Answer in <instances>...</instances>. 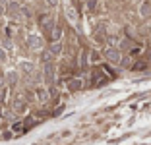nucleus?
Masks as SVG:
<instances>
[{
  "instance_id": "1",
  "label": "nucleus",
  "mask_w": 151,
  "mask_h": 145,
  "mask_svg": "<svg viewBox=\"0 0 151 145\" xmlns=\"http://www.w3.org/2000/svg\"><path fill=\"white\" fill-rule=\"evenodd\" d=\"M105 58H107L111 64H120V62H122V52H120L116 47H109V48H105Z\"/></svg>"
},
{
  "instance_id": "2",
  "label": "nucleus",
  "mask_w": 151,
  "mask_h": 145,
  "mask_svg": "<svg viewBox=\"0 0 151 145\" xmlns=\"http://www.w3.org/2000/svg\"><path fill=\"white\" fill-rule=\"evenodd\" d=\"M4 14H8L12 19H19V18H22V8H19L16 2H8V4H6Z\"/></svg>"
},
{
  "instance_id": "3",
  "label": "nucleus",
  "mask_w": 151,
  "mask_h": 145,
  "mask_svg": "<svg viewBox=\"0 0 151 145\" xmlns=\"http://www.w3.org/2000/svg\"><path fill=\"white\" fill-rule=\"evenodd\" d=\"M27 45H29L31 50H41L43 48V39L39 35H29L27 37Z\"/></svg>"
},
{
  "instance_id": "4",
  "label": "nucleus",
  "mask_w": 151,
  "mask_h": 145,
  "mask_svg": "<svg viewBox=\"0 0 151 145\" xmlns=\"http://www.w3.org/2000/svg\"><path fill=\"white\" fill-rule=\"evenodd\" d=\"M54 66H52V62H49V64H45V81L49 85L54 83Z\"/></svg>"
},
{
  "instance_id": "5",
  "label": "nucleus",
  "mask_w": 151,
  "mask_h": 145,
  "mask_svg": "<svg viewBox=\"0 0 151 145\" xmlns=\"http://www.w3.org/2000/svg\"><path fill=\"white\" fill-rule=\"evenodd\" d=\"M39 23H41V27H43L45 31H50V27L54 25V19H52V16H49V14H43L39 18Z\"/></svg>"
},
{
  "instance_id": "6",
  "label": "nucleus",
  "mask_w": 151,
  "mask_h": 145,
  "mask_svg": "<svg viewBox=\"0 0 151 145\" xmlns=\"http://www.w3.org/2000/svg\"><path fill=\"white\" fill-rule=\"evenodd\" d=\"M139 16L142 18H151V2H143L139 6Z\"/></svg>"
},
{
  "instance_id": "7",
  "label": "nucleus",
  "mask_w": 151,
  "mask_h": 145,
  "mask_svg": "<svg viewBox=\"0 0 151 145\" xmlns=\"http://www.w3.org/2000/svg\"><path fill=\"white\" fill-rule=\"evenodd\" d=\"M81 79H78V78H72L70 81H68V89H70V91H80L81 89Z\"/></svg>"
},
{
  "instance_id": "8",
  "label": "nucleus",
  "mask_w": 151,
  "mask_h": 145,
  "mask_svg": "<svg viewBox=\"0 0 151 145\" xmlns=\"http://www.w3.org/2000/svg\"><path fill=\"white\" fill-rule=\"evenodd\" d=\"M60 37H62V29L58 25H52L50 27V41H60Z\"/></svg>"
},
{
  "instance_id": "9",
  "label": "nucleus",
  "mask_w": 151,
  "mask_h": 145,
  "mask_svg": "<svg viewBox=\"0 0 151 145\" xmlns=\"http://www.w3.org/2000/svg\"><path fill=\"white\" fill-rule=\"evenodd\" d=\"M35 95H37V99H39L41 103H47V101H49V93H47V89H45V87H37Z\"/></svg>"
},
{
  "instance_id": "10",
  "label": "nucleus",
  "mask_w": 151,
  "mask_h": 145,
  "mask_svg": "<svg viewBox=\"0 0 151 145\" xmlns=\"http://www.w3.org/2000/svg\"><path fill=\"white\" fill-rule=\"evenodd\" d=\"M49 50L54 54V56H58V54L62 52V45H60V41H52V43H50V47H49Z\"/></svg>"
},
{
  "instance_id": "11",
  "label": "nucleus",
  "mask_w": 151,
  "mask_h": 145,
  "mask_svg": "<svg viewBox=\"0 0 151 145\" xmlns=\"http://www.w3.org/2000/svg\"><path fill=\"white\" fill-rule=\"evenodd\" d=\"M19 68H22L23 74H29V75H31L33 70H35V66H33L31 62H22V64H19Z\"/></svg>"
},
{
  "instance_id": "12",
  "label": "nucleus",
  "mask_w": 151,
  "mask_h": 145,
  "mask_svg": "<svg viewBox=\"0 0 151 145\" xmlns=\"http://www.w3.org/2000/svg\"><path fill=\"white\" fill-rule=\"evenodd\" d=\"M54 60V54L50 52V50H43V62L45 64H49V62Z\"/></svg>"
},
{
  "instance_id": "13",
  "label": "nucleus",
  "mask_w": 151,
  "mask_h": 145,
  "mask_svg": "<svg viewBox=\"0 0 151 145\" xmlns=\"http://www.w3.org/2000/svg\"><path fill=\"white\" fill-rule=\"evenodd\" d=\"M8 83L10 85L18 83V74H16V72H8Z\"/></svg>"
},
{
  "instance_id": "14",
  "label": "nucleus",
  "mask_w": 151,
  "mask_h": 145,
  "mask_svg": "<svg viewBox=\"0 0 151 145\" xmlns=\"http://www.w3.org/2000/svg\"><path fill=\"white\" fill-rule=\"evenodd\" d=\"M14 108H16V112H23V110H25V103H23L22 99H19V101L16 103V105H14Z\"/></svg>"
},
{
  "instance_id": "15",
  "label": "nucleus",
  "mask_w": 151,
  "mask_h": 145,
  "mask_svg": "<svg viewBox=\"0 0 151 145\" xmlns=\"http://www.w3.org/2000/svg\"><path fill=\"white\" fill-rule=\"evenodd\" d=\"M85 4H87V10L93 12V10L97 8V0H85Z\"/></svg>"
},
{
  "instance_id": "16",
  "label": "nucleus",
  "mask_w": 151,
  "mask_h": 145,
  "mask_svg": "<svg viewBox=\"0 0 151 145\" xmlns=\"http://www.w3.org/2000/svg\"><path fill=\"white\" fill-rule=\"evenodd\" d=\"M95 39H97V41H101V43H105V31H103V29H99L97 33H95Z\"/></svg>"
},
{
  "instance_id": "17",
  "label": "nucleus",
  "mask_w": 151,
  "mask_h": 145,
  "mask_svg": "<svg viewBox=\"0 0 151 145\" xmlns=\"http://www.w3.org/2000/svg\"><path fill=\"white\" fill-rule=\"evenodd\" d=\"M6 101V87H0V103Z\"/></svg>"
},
{
  "instance_id": "18",
  "label": "nucleus",
  "mask_w": 151,
  "mask_h": 145,
  "mask_svg": "<svg viewBox=\"0 0 151 145\" xmlns=\"http://www.w3.org/2000/svg\"><path fill=\"white\" fill-rule=\"evenodd\" d=\"M6 58H8L6 50H4V48H0V62H6Z\"/></svg>"
},
{
  "instance_id": "19",
  "label": "nucleus",
  "mask_w": 151,
  "mask_h": 145,
  "mask_svg": "<svg viewBox=\"0 0 151 145\" xmlns=\"http://www.w3.org/2000/svg\"><path fill=\"white\" fill-rule=\"evenodd\" d=\"M47 4H49V6H56L58 0H47Z\"/></svg>"
},
{
  "instance_id": "20",
  "label": "nucleus",
  "mask_w": 151,
  "mask_h": 145,
  "mask_svg": "<svg viewBox=\"0 0 151 145\" xmlns=\"http://www.w3.org/2000/svg\"><path fill=\"white\" fill-rule=\"evenodd\" d=\"M91 60L97 62V60H99V54H97V52H93V54H91Z\"/></svg>"
},
{
  "instance_id": "21",
  "label": "nucleus",
  "mask_w": 151,
  "mask_h": 145,
  "mask_svg": "<svg viewBox=\"0 0 151 145\" xmlns=\"http://www.w3.org/2000/svg\"><path fill=\"white\" fill-rule=\"evenodd\" d=\"M4 10H6V6H4V4H0V16H4Z\"/></svg>"
},
{
  "instance_id": "22",
  "label": "nucleus",
  "mask_w": 151,
  "mask_h": 145,
  "mask_svg": "<svg viewBox=\"0 0 151 145\" xmlns=\"http://www.w3.org/2000/svg\"><path fill=\"white\" fill-rule=\"evenodd\" d=\"M0 4H4V6H6V4H8V0H0Z\"/></svg>"
},
{
  "instance_id": "23",
  "label": "nucleus",
  "mask_w": 151,
  "mask_h": 145,
  "mask_svg": "<svg viewBox=\"0 0 151 145\" xmlns=\"http://www.w3.org/2000/svg\"><path fill=\"white\" fill-rule=\"evenodd\" d=\"M25 2H29V0H25Z\"/></svg>"
},
{
  "instance_id": "24",
  "label": "nucleus",
  "mask_w": 151,
  "mask_h": 145,
  "mask_svg": "<svg viewBox=\"0 0 151 145\" xmlns=\"http://www.w3.org/2000/svg\"><path fill=\"white\" fill-rule=\"evenodd\" d=\"M83 2H85V0H83Z\"/></svg>"
}]
</instances>
